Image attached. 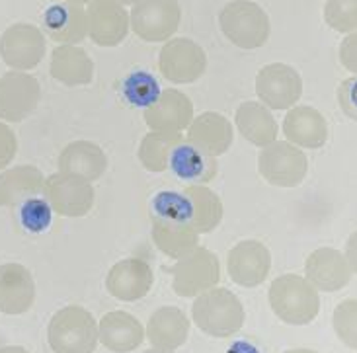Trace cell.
<instances>
[{"instance_id": "obj_1", "label": "cell", "mask_w": 357, "mask_h": 353, "mask_svg": "<svg viewBox=\"0 0 357 353\" xmlns=\"http://www.w3.org/2000/svg\"><path fill=\"white\" fill-rule=\"evenodd\" d=\"M268 301L273 315L291 326L310 324L320 313L319 291L307 277L295 273L275 277L268 291Z\"/></svg>"}, {"instance_id": "obj_2", "label": "cell", "mask_w": 357, "mask_h": 353, "mask_svg": "<svg viewBox=\"0 0 357 353\" xmlns=\"http://www.w3.org/2000/svg\"><path fill=\"white\" fill-rule=\"evenodd\" d=\"M244 318L241 299L225 287H213L193 301V324L211 338H231L241 330Z\"/></svg>"}, {"instance_id": "obj_3", "label": "cell", "mask_w": 357, "mask_h": 353, "mask_svg": "<svg viewBox=\"0 0 357 353\" xmlns=\"http://www.w3.org/2000/svg\"><path fill=\"white\" fill-rule=\"evenodd\" d=\"M219 28L232 45L246 51L264 47L271 33L270 16L252 0H232L225 4L219 12Z\"/></svg>"}, {"instance_id": "obj_4", "label": "cell", "mask_w": 357, "mask_h": 353, "mask_svg": "<svg viewBox=\"0 0 357 353\" xmlns=\"http://www.w3.org/2000/svg\"><path fill=\"white\" fill-rule=\"evenodd\" d=\"M47 342L53 353H94L98 345L96 318L82 306H63L49 320Z\"/></svg>"}, {"instance_id": "obj_5", "label": "cell", "mask_w": 357, "mask_h": 353, "mask_svg": "<svg viewBox=\"0 0 357 353\" xmlns=\"http://www.w3.org/2000/svg\"><path fill=\"white\" fill-rule=\"evenodd\" d=\"M172 271V289L183 299H195L221 281V264L211 250L197 246L176 260Z\"/></svg>"}, {"instance_id": "obj_6", "label": "cell", "mask_w": 357, "mask_h": 353, "mask_svg": "<svg viewBox=\"0 0 357 353\" xmlns=\"http://www.w3.org/2000/svg\"><path fill=\"white\" fill-rule=\"evenodd\" d=\"M182 22L178 0H139L129 12V28L146 43L172 39Z\"/></svg>"}, {"instance_id": "obj_7", "label": "cell", "mask_w": 357, "mask_h": 353, "mask_svg": "<svg viewBox=\"0 0 357 353\" xmlns=\"http://www.w3.org/2000/svg\"><path fill=\"white\" fill-rule=\"evenodd\" d=\"M258 170L261 178L275 188H297L307 176L309 158L303 149L289 141H273L261 149Z\"/></svg>"}, {"instance_id": "obj_8", "label": "cell", "mask_w": 357, "mask_h": 353, "mask_svg": "<svg viewBox=\"0 0 357 353\" xmlns=\"http://www.w3.org/2000/svg\"><path fill=\"white\" fill-rule=\"evenodd\" d=\"M96 191L92 181L80 176L65 172L51 174L43 183V197L47 200L53 213L61 217H86L94 205Z\"/></svg>"}, {"instance_id": "obj_9", "label": "cell", "mask_w": 357, "mask_h": 353, "mask_svg": "<svg viewBox=\"0 0 357 353\" xmlns=\"http://www.w3.org/2000/svg\"><path fill=\"white\" fill-rule=\"evenodd\" d=\"M45 36L33 24H12L0 36V57L12 70L28 73L45 57Z\"/></svg>"}, {"instance_id": "obj_10", "label": "cell", "mask_w": 357, "mask_h": 353, "mask_svg": "<svg viewBox=\"0 0 357 353\" xmlns=\"http://www.w3.org/2000/svg\"><path fill=\"white\" fill-rule=\"evenodd\" d=\"M158 68L168 82L192 84L205 75L207 55L192 39L172 38L160 49Z\"/></svg>"}, {"instance_id": "obj_11", "label": "cell", "mask_w": 357, "mask_h": 353, "mask_svg": "<svg viewBox=\"0 0 357 353\" xmlns=\"http://www.w3.org/2000/svg\"><path fill=\"white\" fill-rule=\"evenodd\" d=\"M256 96L270 110H291L303 96V78L291 65L271 63L256 77Z\"/></svg>"}, {"instance_id": "obj_12", "label": "cell", "mask_w": 357, "mask_h": 353, "mask_svg": "<svg viewBox=\"0 0 357 353\" xmlns=\"http://www.w3.org/2000/svg\"><path fill=\"white\" fill-rule=\"evenodd\" d=\"M41 87L24 70H8L0 77V119L20 123L38 110Z\"/></svg>"}, {"instance_id": "obj_13", "label": "cell", "mask_w": 357, "mask_h": 353, "mask_svg": "<svg viewBox=\"0 0 357 353\" xmlns=\"http://www.w3.org/2000/svg\"><path fill=\"white\" fill-rule=\"evenodd\" d=\"M271 269V254L260 240H242L232 246L227 258V271L236 285L254 289L261 285Z\"/></svg>"}, {"instance_id": "obj_14", "label": "cell", "mask_w": 357, "mask_h": 353, "mask_svg": "<svg viewBox=\"0 0 357 353\" xmlns=\"http://www.w3.org/2000/svg\"><path fill=\"white\" fill-rule=\"evenodd\" d=\"M88 38L100 47H117L129 33V12L116 0L86 4Z\"/></svg>"}, {"instance_id": "obj_15", "label": "cell", "mask_w": 357, "mask_h": 353, "mask_svg": "<svg viewBox=\"0 0 357 353\" xmlns=\"http://www.w3.org/2000/svg\"><path fill=\"white\" fill-rule=\"evenodd\" d=\"M153 269L141 258L121 260L106 276L107 293L123 303H135L145 299L153 289Z\"/></svg>"}, {"instance_id": "obj_16", "label": "cell", "mask_w": 357, "mask_h": 353, "mask_svg": "<svg viewBox=\"0 0 357 353\" xmlns=\"http://www.w3.org/2000/svg\"><path fill=\"white\" fill-rule=\"evenodd\" d=\"M351 267L346 258L336 248H319L305 262V277L317 291L336 293L351 281Z\"/></svg>"}, {"instance_id": "obj_17", "label": "cell", "mask_w": 357, "mask_h": 353, "mask_svg": "<svg viewBox=\"0 0 357 353\" xmlns=\"http://www.w3.org/2000/svg\"><path fill=\"white\" fill-rule=\"evenodd\" d=\"M192 121V100L176 88L162 90L155 104L145 110V123L149 125L151 131L182 133L190 127Z\"/></svg>"}, {"instance_id": "obj_18", "label": "cell", "mask_w": 357, "mask_h": 353, "mask_svg": "<svg viewBox=\"0 0 357 353\" xmlns=\"http://www.w3.org/2000/svg\"><path fill=\"white\" fill-rule=\"evenodd\" d=\"M36 301V281L22 264L0 266V313L18 316L28 313Z\"/></svg>"}, {"instance_id": "obj_19", "label": "cell", "mask_w": 357, "mask_h": 353, "mask_svg": "<svg viewBox=\"0 0 357 353\" xmlns=\"http://www.w3.org/2000/svg\"><path fill=\"white\" fill-rule=\"evenodd\" d=\"M41 24L49 38L61 45H78L88 38L86 8L80 4H51L43 12Z\"/></svg>"}, {"instance_id": "obj_20", "label": "cell", "mask_w": 357, "mask_h": 353, "mask_svg": "<svg viewBox=\"0 0 357 353\" xmlns=\"http://www.w3.org/2000/svg\"><path fill=\"white\" fill-rule=\"evenodd\" d=\"M283 135L299 149L317 151L328 141V123L319 110L310 105H293L283 119Z\"/></svg>"}, {"instance_id": "obj_21", "label": "cell", "mask_w": 357, "mask_h": 353, "mask_svg": "<svg viewBox=\"0 0 357 353\" xmlns=\"http://www.w3.org/2000/svg\"><path fill=\"white\" fill-rule=\"evenodd\" d=\"M185 141L209 156H221L231 149L234 131L231 121L217 112H203L185 129Z\"/></svg>"}, {"instance_id": "obj_22", "label": "cell", "mask_w": 357, "mask_h": 353, "mask_svg": "<svg viewBox=\"0 0 357 353\" xmlns=\"http://www.w3.org/2000/svg\"><path fill=\"white\" fill-rule=\"evenodd\" d=\"M145 340V328L126 310H114L100 318L98 342L114 353L135 352Z\"/></svg>"}, {"instance_id": "obj_23", "label": "cell", "mask_w": 357, "mask_h": 353, "mask_svg": "<svg viewBox=\"0 0 357 353\" xmlns=\"http://www.w3.org/2000/svg\"><path fill=\"white\" fill-rule=\"evenodd\" d=\"M190 334V318L176 306H162L146 322L145 336L156 350L176 352Z\"/></svg>"}, {"instance_id": "obj_24", "label": "cell", "mask_w": 357, "mask_h": 353, "mask_svg": "<svg viewBox=\"0 0 357 353\" xmlns=\"http://www.w3.org/2000/svg\"><path fill=\"white\" fill-rule=\"evenodd\" d=\"M49 75L65 87H86L94 78V61L78 45H59L51 53Z\"/></svg>"}, {"instance_id": "obj_25", "label": "cell", "mask_w": 357, "mask_h": 353, "mask_svg": "<svg viewBox=\"0 0 357 353\" xmlns=\"http://www.w3.org/2000/svg\"><path fill=\"white\" fill-rule=\"evenodd\" d=\"M59 172L75 174L88 181L100 180L107 168L106 153L92 141H73L59 154Z\"/></svg>"}, {"instance_id": "obj_26", "label": "cell", "mask_w": 357, "mask_h": 353, "mask_svg": "<svg viewBox=\"0 0 357 353\" xmlns=\"http://www.w3.org/2000/svg\"><path fill=\"white\" fill-rule=\"evenodd\" d=\"M234 123L238 133L254 147L264 149L273 141H278V133H280L278 121L271 115L270 107H266L261 102H242L236 107Z\"/></svg>"}, {"instance_id": "obj_27", "label": "cell", "mask_w": 357, "mask_h": 353, "mask_svg": "<svg viewBox=\"0 0 357 353\" xmlns=\"http://www.w3.org/2000/svg\"><path fill=\"white\" fill-rule=\"evenodd\" d=\"M151 234L156 248L172 260H180L199 246V234L188 220L153 217Z\"/></svg>"}, {"instance_id": "obj_28", "label": "cell", "mask_w": 357, "mask_h": 353, "mask_svg": "<svg viewBox=\"0 0 357 353\" xmlns=\"http://www.w3.org/2000/svg\"><path fill=\"white\" fill-rule=\"evenodd\" d=\"M45 176L39 168L22 164L0 174V207H16L43 193Z\"/></svg>"}, {"instance_id": "obj_29", "label": "cell", "mask_w": 357, "mask_h": 353, "mask_svg": "<svg viewBox=\"0 0 357 353\" xmlns=\"http://www.w3.org/2000/svg\"><path fill=\"white\" fill-rule=\"evenodd\" d=\"M168 168H172V172L180 180L192 181V183H197V186L209 183L217 176V170H219L215 156L202 153L199 149H195L188 141L180 143L172 151Z\"/></svg>"}, {"instance_id": "obj_30", "label": "cell", "mask_w": 357, "mask_h": 353, "mask_svg": "<svg viewBox=\"0 0 357 353\" xmlns=\"http://www.w3.org/2000/svg\"><path fill=\"white\" fill-rule=\"evenodd\" d=\"M183 195L192 203V227L197 234H207L219 227L222 220V201L207 186L192 183L183 190Z\"/></svg>"}, {"instance_id": "obj_31", "label": "cell", "mask_w": 357, "mask_h": 353, "mask_svg": "<svg viewBox=\"0 0 357 353\" xmlns=\"http://www.w3.org/2000/svg\"><path fill=\"white\" fill-rule=\"evenodd\" d=\"M180 143H183L182 133L151 131L139 144V163L149 172H165L170 164V154Z\"/></svg>"}, {"instance_id": "obj_32", "label": "cell", "mask_w": 357, "mask_h": 353, "mask_svg": "<svg viewBox=\"0 0 357 353\" xmlns=\"http://www.w3.org/2000/svg\"><path fill=\"white\" fill-rule=\"evenodd\" d=\"M160 84L151 73L146 70H135L131 73L126 80L121 82V96L127 104L133 107L146 110L149 105H153L160 96Z\"/></svg>"}, {"instance_id": "obj_33", "label": "cell", "mask_w": 357, "mask_h": 353, "mask_svg": "<svg viewBox=\"0 0 357 353\" xmlns=\"http://www.w3.org/2000/svg\"><path fill=\"white\" fill-rule=\"evenodd\" d=\"M332 326L342 344L349 350H357V299L342 301L334 308Z\"/></svg>"}, {"instance_id": "obj_34", "label": "cell", "mask_w": 357, "mask_h": 353, "mask_svg": "<svg viewBox=\"0 0 357 353\" xmlns=\"http://www.w3.org/2000/svg\"><path fill=\"white\" fill-rule=\"evenodd\" d=\"M324 22L338 33L357 31V0H326Z\"/></svg>"}, {"instance_id": "obj_35", "label": "cell", "mask_w": 357, "mask_h": 353, "mask_svg": "<svg viewBox=\"0 0 357 353\" xmlns=\"http://www.w3.org/2000/svg\"><path fill=\"white\" fill-rule=\"evenodd\" d=\"M51 217H53V209H51V205L45 197H39V195L38 197H29L20 205L22 227L31 234L45 232L51 227Z\"/></svg>"}, {"instance_id": "obj_36", "label": "cell", "mask_w": 357, "mask_h": 353, "mask_svg": "<svg viewBox=\"0 0 357 353\" xmlns=\"http://www.w3.org/2000/svg\"><path fill=\"white\" fill-rule=\"evenodd\" d=\"M338 104L344 115L357 121V77L342 80L338 87Z\"/></svg>"}, {"instance_id": "obj_37", "label": "cell", "mask_w": 357, "mask_h": 353, "mask_svg": "<svg viewBox=\"0 0 357 353\" xmlns=\"http://www.w3.org/2000/svg\"><path fill=\"white\" fill-rule=\"evenodd\" d=\"M18 153V139L8 125L0 121V170H4Z\"/></svg>"}, {"instance_id": "obj_38", "label": "cell", "mask_w": 357, "mask_h": 353, "mask_svg": "<svg viewBox=\"0 0 357 353\" xmlns=\"http://www.w3.org/2000/svg\"><path fill=\"white\" fill-rule=\"evenodd\" d=\"M340 63L342 67L357 77V31L348 33L340 43Z\"/></svg>"}, {"instance_id": "obj_39", "label": "cell", "mask_w": 357, "mask_h": 353, "mask_svg": "<svg viewBox=\"0 0 357 353\" xmlns=\"http://www.w3.org/2000/svg\"><path fill=\"white\" fill-rule=\"evenodd\" d=\"M346 258H348L351 271L357 273V230L346 242Z\"/></svg>"}, {"instance_id": "obj_40", "label": "cell", "mask_w": 357, "mask_h": 353, "mask_svg": "<svg viewBox=\"0 0 357 353\" xmlns=\"http://www.w3.org/2000/svg\"><path fill=\"white\" fill-rule=\"evenodd\" d=\"M229 353H258V350L248 342H236V344L231 345Z\"/></svg>"}, {"instance_id": "obj_41", "label": "cell", "mask_w": 357, "mask_h": 353, "mask_svg": "<svg viewBox=\"0 0 357 353\" xmlns=\"http://www.w3.org/2000/svg\"><path fill=\"white\" fill-rule=\"evenodd\" d=\"M0 353H29L28 350L20 347V345H6V347H0Z\"/></svg>"}, {"instance_id": "obj_42", "label": "cell", "mask_w": 357, "mask_h": 353, "mask_svg": "<svg viewBox=\"0 0 357 353\" xmlns=\"http://www.w3.org/2000/svg\"><path fill=\"white\" fill-rule=\"evenodd\" d=\"M285 353H319L314 350H307V347H297V350H287Z\"/></svg>"}, {"instance_id": "obj_43", "label": "cell", "mask_w": 357, "mask_h": 353, "mask_svg": "<svg viewBox=\"0 0 357 353\" xmlns=\"http://www.w3.org/2000/svg\"><path fill=\"white\" fill-rule=\"evenodd\" d=\"M63 2H70V4H80V6H86L92 0H63Z\"/></svg>"}, {"instance_id": "obj_44", "label": "cell", "mask_w": 357, "mask_h": 353, "mask_svg": "<svg viewBox=\"0 0 357 353\" xmlns=\"http://www.w3.org/2000/svg\"><path fill=\"white\" fill-rule=\"evenodd\" d=\"M116 2H119V4H123V6H127V4H135V2H139V0H116Z\"/></svg>"}, {"instance_id": "obj_45", "label": "cell", "mask_w": 357, "mask_h": 353, "mask_svg": "<svg viewBox=\"0 0 357 353\" xmlns=\"http://www.w3.org/2000/svg\"><path fill=\"white\" fill-rule=\"evenodd\" d=\"M145 353H176V352H166V350H156V347H153V350H146Z\"/></svg>"}]
</instances>
